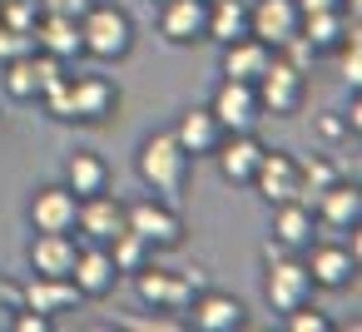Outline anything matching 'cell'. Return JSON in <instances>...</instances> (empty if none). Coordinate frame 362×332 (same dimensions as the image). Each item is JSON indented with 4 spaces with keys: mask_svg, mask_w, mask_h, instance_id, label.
<instances>
[{
    "mask_svg": "<svg viewBox=\"0 0 362 332\" xmlns=\"http://www.w3.org/2000/svg\"><path fill=\"white\" fill-rule=\"evenodd\" d=\"M80 40H85V55L100 60V65H119L134 55V16L119 6V0H95V6L80 16Z\"/></svg>",
    "mask_w": 362,
    "mask_h": 332,
    "instance_id": "6da1fadb",
    "label": "cell"
},
{
    "mask_svg": "<svg viewBox=\"0 0 362 332\" xmlns=\"http://www.w3.org/2000/svg\"><path fill=\"white\" fill-rule=\"evenodd\" d=\"M189 164H194V159L174 144V134H169V129L149 134V139L139 144V154H134V174H139V184H144L149 194L169 198V203H179L184 179H189Z\"/></svg>",
    "mask_w": 362,
    "mask_h": 332,
    "instance_id": "7a4b0ae2",
    "label": "cell"
},
{
    "mask_svg": "<svg viewBox=\"0 0 362 332\" xmlns=\"http://www.w3.org/2000/svg\"><path fill=\"white\" fill-rule=\"evenodd\" d=\"M253 90H258L263 119H268V114H273V119H293V114H303V100H308V70H298L293 60H283V55L273 50L268 70L253 80Z\"/></svg>",
    "mask_w": 362,
    "mask_h": 332,
    "instance_id": "3957f363",
    "label": "cell"
},
{
    "mask_svg": "<svg viewBox=\"0 0 362 332\" xmlns=\"http://www.w3.org/2000/svg\"><path fill=\"white\" fill-rule=\"evenodd\" d=\"M65 95H70L65 124H110L119 114V105H124L119 85L110 75H95V70H75L70 85H65Z\"/></svg>",
    "mask_w": 362,
    "mask_h": 332,
    "instance_id": "277c9868",
    "label": "cell"
},
{
    "mask_svg": "<svg viewBox=\"0 0 362 332\" xmlns=\"http://www.w3.org/2000/svg\"><path fill=\"white\" fill-rule=\"evenodd\" d=\"M124 228H129V233H139L154 253H164V248H179V243H184L179 203H169V198H159V194L124 203Z\"/></svg>",
    "mask_w": 362,
    "mask_h": 332,
    "instance_id": "5b68a950",
    "label": "cell"
},
{
    "mask_svg": "<svg viewBox=\"0 0 362 332\" xmlns=\"http://www.w3.org/2000/svg\"><path fill=\"white\" fill-rule=\"evenodd\" d=\"M313 278H308V263L298 258V253H278V258H268V268H263V297H268V307L273 312H293V307H303V302H313Z\"/></svg>",
    "mask_w": 362,
    "mask_h": 332,
    "instance_id": "8992f818",
    "label": "cell"
},
{
    "mask_svg": "<svg viewBox=\"0 0 362 332\" xmlns=\"http://www.w3.org/2000/svg\"><path fill=\"white\" fill-rule=\"evenodd\" d=\"M129 278H134L139 302L154 307V312H184L189 297H194V278H189V273H174V268H159L154 258H149L139 273H129Z\"/></svg>",
    "mask_w": 362,
    "mask_h": 332,
    "instance_id": "52a82bcc",
    "label": "cell"
},
{
    "mask_svg": "<svg viewBox=\"0 0 362 332\" xmlns=\"http://www.w3.org/2000/svg\"><path fill=\"white\" fill-rule=\"evenodd\" d=\"M184 312H189V322L199 332H238V327H248V307L233 292H218V287H194Z\"/></svg>",
    "mask_w": 362,
    "mask_h": 332,
    "instance_id": "ba28073f",
    "label": "cell"
},
{
    "mask_svg": "<svg viewBox=\"0 0 362 332\" xmlns=\"http://www.w3.org/2000/svg\"><path fill=\"white\" fill-rule=\"evenodd\" d=\"M60 70H70V65H60V60L30 50V55H21V60H6V75H0V85H6V95H11L16 105H35L40 90H45Z\"/></svg>",
    "mask_w": 362,
    "mask_h": 332,
    "instance_id": "9c48e42d",
    "label": "cell"
},
{
    "mask_svg": "<svg viewBox=\"0 0 362 332\" xmlns=\"http://www.w3.org/2000/svg\"><path fill=\"white\" fill-rule=\"evenodd\" d=\"M209 109H214V119L223 124V134L258 129V119H263V109H258V90H253L248 80H223V85L214 90Z\"/></svg>",
    "mask_w": 362,
    "mask_h": 332,
    "instance_id": "30bf717a",
    "label": "cell"
},
{
    "mask_svg": "<svg viewBox=\"0 0 362 332\" xmlns=\"http://www.w3.org/2000/svg\"><path fill=\"white\" fill-rule=\"evenodd\" d=\"M75 213H80V198H75V189L65 179L40 184L30 194V228L35 233H75Z\"/></svg>",
    "mask_w": 362,
    "mask_h": 332,
    "instance_id": "8fae6325",
    "label": "cell"
},
{
    "mask_svg": "<svg viewBox=\"0 0 362 332\" xmlns=\"http://www.w3.org/2000/svg\"><path fill=\"white\" fill-rule=\"evenodd\" d=\"M263 149H268V144H263L253 129H243V134H223V139H218V149H214L209 159L218 164L223 184L248 189V184H253V169H258V159H263Z\"/></svg>",
    "mask_w": 362,
    "mask_h": 332,
    "instance_id": "7c38bea8",
    "label": "cell"
},
{
    "mask_svg": "<svg viewBox=\"0 0 362 332\" xmlns=\"http://www.w3.org/2000/svg\"><path fill=\"white\" fill-rule=\"evenodd\" d=\"M268 208L273 203H288V198H298V159L288 154V149H263V159H258V169H253V184H248Z\"/></svg>",
    "mask_w": 362,
    "mask_h": 332,
    "instance_id": "4fadbf2b",
    "label": "cell"
},
{
    "mask_svg": "<svg viewBox=\"0 0 362 332\" xmlns=\"http://www.w3.org/2000/svg\"><path fill=\"white\" fill-rule=\"evenodd\" d=\"M159 35L169 45L209 40V0H159Z\"/></svg>",
    "mask_w": 362,
    "mask_h": 332,
    "instance_id": "5bb4252c",
    "label": "cell"
},
{
    "mask_svg": "<svg viewBox=\"0 0 362 332\" xmlns=\"http://www.w3.org/2000/svg\"><path fill=\"white\" fill-rule=\"evenodd\" d=\"M308 258V278H313V287H327V292H337V287H347L352 278H357V253L347 248V243H308L303 248Z\"/></svg>",
    "mask_w": 362,
    "mask_h": 332,
    "instance_id": "9a60e30c",
    "label": "cell"
},
{
    "mask_svg": "<svg viewBox=\"0 0 362 332\" xmlns=\"http://www.w3.org/2000/svg\"><path fill=\"white\" fill-rule=\"evenodd\" d=\"M70 283L80 287V297H110L119 287V268H115L110 248L105 243H80L75 268H70Z\"/></svg>",
    "mask_w": 362,
    "mask_h": 332,
    "instance_id": "2e32d148",
    "label": "cell"
},
{
    "mask_svg": "<svg viewBox=\"0 0 362 332\" xmlns=\"http://www.w3.org/2000/svg\"><path fill=\"white\" fill-rule=\"evenodd\" d=\"M303 30V16L293 0H253L248 6V35H258L263 45H288L293 35Z\"/></svg>",
    "mask_w": 362,
    "mask_h": 332,
    "instance_id": "e0dca14e",
    "label": "cell"
},
{
    "mask_svg": "<svg viewBox=\"0 0 362 332\" xmlns=\"http://www.w3.org/2000/svg\"><path fill=\"white\" fill-rule=\"evenodd\" d=\"M30 40H35V50H40V55H50V60H60V65L85 60L80 20H70V16H45V11H40V20L30 25Z\"/></svg>",
    "mask_w": 362,
    "mask_h": 332,
    "instance_id": "ac0fdd59",
    "label": "cell"
},
{
    "mask_svg": "<svg viewBox=\"0 0 362 332\" xmlns=\"http://www.w3.org/2000/svg\"><path fill=\"white\" fill-rule=\"evenodd\" d=\"M308 208L317 213V223H327V228H337V233L362 228V189H357V179H352V184H347V179H332Z\"/></svg>",
    "mask_w": 362,
    "mask_h": 332,
    "instance_id": "d6986e66",
    "label": "cell"
},
{
    "mask_svg": "<svg viewBox=\"0 0 362 332\" xmlns=\"http://www.w3.org/2000/svg\"><path fill=\"white\" fill-rule=\"evenodd\" d=\"M174 144L189 154V159H209L214 149H218V139H223V124L214 119V109L209 105H194V109H184L179 119H174Z\"/></svg>",
    "mask_w": 362,
    "mask_h": 332,
    "instance_id": "ffe728a7",
    "label": "cell"
},
{
    "mask_svg": "<svg viewBox=\"0 0 362 332\" xmlns=\"http://www.w3.org/2000/svg\"><path fill=\"white\" fill-rule=\"evenodd\" d=\"M75 228L85 243H110L119 228H124V203L105 189V194H90L80 198V213H75Z\"/></svg>",
    "mask_w": 362,
    "mask_h": 332,
    "instance_id": "44dd1931",
    "label": "cell"
},
{
    "mask_svg": "<svg viewBox=\"0 0 362 332\" xmlns=\"http://www.w3.org/2000/svg\"><path fill=\"white\" fill-rule=\"evenodd\" d=\"M273 243L288 248V253H303L317 233V213L303 203V198H288V203H273V223H268Z\"/></svg>",
    "mask_w": 362,
    "mask_h": 332,
    "instance_id": "7402d4cb",
    "label": "cell"
},
{
    "mask_svg": "<svg viewBox=\"0 0 362 332\" xmlns=\"http://www.w3.org/2000/svg\"><path fill=\"white\" fill-rule=\"evenodd\" d=\"M75 253H80V238L75 233H35L30 248H25L30 273H45V278H70Z\"/></svg>",
    "mask_w": 362,
    "mask_h": 332,
    "instance_id": "603a6c76",
    "label": "cell"
},
{
    "mask_svg": "<svg viewBox=\"0 0 362 332\" xmlns=\"http://www.w3.org/2000/svg\"><path fill=\"white\" fill-rule=\"evenodd\" d=\"M268 60H273V45H263L258 35H238V40L223 45L218 70H223V80H248V85H253V80L268 70Z\"/></svg>",
    "mask_w": 362,
    "mask_h": 332,
    "instance_id": "cb8c5ba5",
    "label": "cell"
},
{
    "mask_svg": "<svg viewBox=\"0 0 362 332\" xmlns=\"http://www.w3.org/2000/svg\"><path fill=\"white\" fill-rule=\"evenodd\" d=\"M80 302V287L70 278H45V273H30V283H21V307H35L45 317L65 312Z\"/></svg>",
    "mask_w": 362,
    "mask_h": 332,
    "instance_id": "d4e9b609",
    "label": "cell"
},
{
    "mask_svg": "<svg viewBox=\"0 0 362 332\" xmlns=\"http://www.w3.org/2000/svg\"><path fill=\"white\" fill-rule=\"evenodd\" d=\"M347 30H357V16H347V6L342 11H317V16H303V40H308V50L313 55H332L342 40H347Z\"/></svg>",
    "mask_w": 362,
    "mask_h": 332,
    "instance_id": "484cf974",
    "label": "cell"
},
{
    "mask_svg": "<svg viewBox=\"0 0 362 332\" xmlns=\"http://www.w3.org/2000/svg\"><path fill=\"white\" fill-rule=\"evenodd\" d=\"M65 184L75 189V198L105 194V189H110V164H105L95 149H75V154L65 159Z\"/></svg>",
    "mask_w": 362,
    "mask_h": 332,
    "instance_id": "4316f807",
    "label": "cell"
},
{
    "mask_svg": "<svg viewBox=\"0 0 362 332\" xmlns=\"http://www.w3.org/2000/svg\"><path fill=\"white\" fill-rule=\"evenodd\" d=\"M248 35V0H209V40L228 45Z\"/></svg>",
    "mask_w": 362,
    "mask_h": 332,
    "instance_id": "83f0119b",
    "label": "cell"
},
{
    "mask_svg": "<svg viewBox=\"0 0 362 332\" xmlns=\"http://www.w3.org/2000/svg\"><path fill=\"white\" fill-rule=\"evenodd\" d=\"M105 248H110V258H115L119 278H124V273H139V268H144V263L154 258V248H149V243H144L139 233H129V228H119V233H115V238H110Z\"/></svg>",
    "mask_w": 362,
    "mask_h": 332,
    "instance_id": "f1b7e54d",
    "label": "cell"
},
{
    "mask_svg": "<svg viewBox=\"0 0 362 332\" xmlns=\"http://www.w3.org/2000/svg\"><path fill=\"white\" fill-rule=\"evenodd\" d=\"M283 327H288V332H337V322H332L322 307H313V302H303V307L283 312Z\"/></svg>",
    "mask_w": 362,
    "mask_h": 332,
    "instance_id": "f546056e",
    "label": "cell"
},
{
    "mask_svg": "<svg viewBox=\"0 0 362 332\" xmlns=\"http://www.w3.org/2000/svg\"><path fill=\"white\" fill-rule=\"evenodd\" d=\"M313 134H317L322 144H347V139H357L342 109H327V114H317V119H313Z\"/></svg>",
    "mask_w": 362,
    "mask_h": 332,
    "instance_id": "4dcf8cb0",
    "label": "cell"
},
{
    "mask_svg": "<svg viewBox=\"0 0 362 332\" xmlns=\"http://www.w3.org/2000/svg\"><path fill=\"white\" fill-rule=\"evenodd\" d=\"M35 20H40V6H35V0H0V25H11V30H25V35H30Z\"/></svg>",
    "mask_w": 362,
    "mask_h": 332,
    "instance_id": "1f68e13d",
    "label": "cell"
},
{
    "mask_svg": "<svg viewBox=\"0 0 362 332\" xmlns=\"http://www.w3.org/2000/svg\"><path fill=\"white\" fill-rule=\"evenodd\" d=\"M30 50H35V40H30L25 30L0 25V65H6V60H21V55H30Z\"/></svg>",
    "mask_w": 362,
    "mask_h": 332,
    "instance_id": "d6a6232c",
    "label": "cell"
},
{
    "mask_svg": "<svg viewBox=\"0 0 362 332\" xmlns=\"http://www.w3.org/2000/svg\"><path fill=\"white\" fill-rule=\"evenodd\" d=\"M35 6H40L45 16H70V20H80V16L95 6V0H35Z\"/></svg>",
    "mask_w": 362,
    "mask_h": 332,
    "instance_id": "836d02e7",
    "label": "cell"
},
{
    "mask_svg": "<svg viewBox=\"0 0 362 332\" xmlns=\"http://www.w3.org/2000/svg\"><path fill=\"white\" fill-rule=\"evenodd\" d=\"M129 327L134 332H179L184 317H129Z\"/></svg>",
    "mask_w": 362,
    "mask_h": 332,
    "instance_id": "e575fe53",
    "label": "cell"
},
{
    "mask_svg": "<svg viewBox=\"0 0 362 332\" xmlns=\"http://www.w3.org/2000/svg\"><path fill=\"white\" fill-rule=\"evenodd\" d=\"M298 6V16H317V11H342L347 0H293Z\"/></svg>",
    "mask_w": 362,
    "mask_h": 332,
    "instance_id": "d590c367",
    "label": "cell"
}]
</instances>
